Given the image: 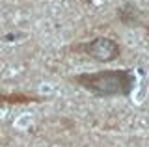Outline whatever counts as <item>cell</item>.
Listing matches in <instances>:
<instances>
[{"instance_id":"cell-1","label":"cell","mask_w":149,"mask_h":147,"mask_svg":"<svg viewBox=\"0 0 149 147\" xmlns=\"http://www.w3.org/2000/svg\"><path fill=\"white\" fill-rule=\"evenodd\" d=\"M69 82L91 93L93 97L114 99L130 97L136 86V76H134L132 69H102V71L73 75Z\"/></svg>"},{"instance_id":"cell-2","label":"cell","mask_w":149,"mask_h":147,"mask_svg":"<svg viewBox=\"0 0 149 147\" xmlns=\"http://www.w3.org/2000/svg\"><path fill=\"white\" fill-rule=\"evenodd\" d=\"M71 54H80L88 56L93 62L99 63H112L121 58V45L116 39L106 37V35H97L90 41H82V43H74L67 47Z\"/></svg>"},{"instance_id":"cell-3","label":"cell","mask_w":149,"mask_h":147,"mask_svg":"<svg viewBox=\"0 0 149 147\" xmlns=\"http://www.w3.org/2000/svg\"><path fill=\"white\" fill-rule=\"evenodd\" d=\"M45 103V97L36 93H22V91H11V93H0V106H21V104H36Z\"/></svg>"},{"instance_id":"cell-4","label":"cell","mask_w":149,"mask_h":147,"mask_svg":"<svg viewBox=\"0 0 149 147\" xmlns=\"http://www.w3.org/2000/svg\"><path fill=\"white\" fill-rule=\"evenodd\" d=\"M118 19L123 22L125 26H130V28H134V26H142V19H140V10H136V6L134 4H123V6L118 10Z\"/></svg>"}]
</instances>
